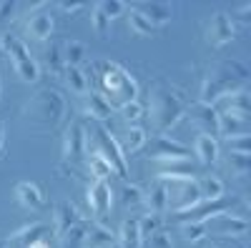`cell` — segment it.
<instances>
[{
  "mask_svg": "<svg viewBox=\"0 0 251 248\" xmlns=\"http://www.w3.org/2000/svg\"><path fill=\"white\" fill-rule=\"evenodd\" d=\"M121 111V115H123V120L128 123V126H133V123H138L141 118H143V106L138 100H133V103H128V106H123V108H118Z\"/></svg>",
  "mask_w": 251,
  "mask_h": 248,
  "instance_id": "obj_40",
  "label": "cell"
},
{
  "mask_svg": "<svg viewBox=\"0 0 251 248\" xmlns=\"http://www.w3.org/2000/svg\"><path fill=\"white\" fill-rule=\"evenodd\" d=\"M181 233H183L186 241L196 243V241H201L208 231H206V223H201V221H191V223H181Z\"/></svg>",
  "mask_w": 251,
  "mask_h": 248,
  "instance_id": "obj_38",
  "label": "cell"
},
{
  "mask_svg": "<svg viewBox=\"0 0 251 248\" xmlns=\"http://www.w3.org/2000/svg\"><path fill=\"white\" fill-rule=\"evenodd\" d=\"M249 80V70L246 66L236 63V60H224L216 63L211 70L206 73L203 86H201V103L214 106V103L234 90H241Z\"/></svg>",
  "mask_w": 251,
  "mask_h": 248,
  "instance_id": "obj_1",
  "label": "cell"
},
{
  "mask_svg": "<svg viewBox=\"0 0 251 248\" xmlns=\"http://www.w3.org/2000/svg\"><path fill=\"white\" fill-rule=\"evenodd\" d=\"M143 203L149 213H156L161 216L166 208H169V196H166V183L163 180H153L149 188L143 191Z\"/></svg>",
  "mask_w": 251,
  "mask_h": 248,
  "instance_id": "obj_23",
  "label": "cell"
},
{
  "mask_svg": "<svg viewBox=\"0 0 251 248\" xmlns=\"http://www.w3.org/2000/svg\"><path fill=\"white\" fill-rule=\"evenodd\" d=\"M100 95L111 103V108H123L138 98L136 78L118 63H100Z\"/></svg>",
  "mask_w": 251,
  "mask_h": 248,
  "instance_id": "obj_3",
  "label": "cell"
},
{
  "mask_svg": "<svg viewBox=\"0 0 251 248\" xmlns=\"http://www.w3.org/2000/svg\"><path fill=\"white\" fill-rule=\"evenodd\" d=\"M3 146H5V123L0 118V153H3Z\"/></svg>",
  "mask_w": 251,
  "mask_h": 248,
  "instance_id": "obj_47",
  "label": "cell"
},
{
  "mask_svg": "<svg viewBox=\"0 0 251 248\" xmlns=\"http://www.w3.org/2000/svg\"><path fill=\"white\" fill-rule=\"evenodd\" d=\"M86 151L98 153L103 160L111 165V171H113L116 176L126 178V173H128V163H126V156L121 153L116 138L108 133V128L103 126V123H98V126L91 131V135H86Z\"/></svg>",
  "mask_w": 251,
  "mask_h": 248,
  "instance_id": "obj_5",
  "label": "cell"
},
{
  "mask_svg": "<svg viewBox=\"0 0 251 248\" xmlns=\"http://www.w3.org/2000/svg\"><path fill=\"white\" fill-rule=\"evenodd\" d=\"M28 248H48V243L43 241V238H40V241H35L33 246H28Z\"/></svg>",
  "mask_w": 251,
  "mask_h": 248,
  "instance_id": "obj_48",
  "label": "cell"
},
{
  "mask_svg": "<svg viewBox=\"0 0 251 248\" xmlns=\"http://www.w3.org/2000/svg\"><path fill=\"white\" fill-rule=\"evenodd\" d=\"M136 8L146 15V20H149L153 28L166 25L174 15V5H169V3H143V5H136Z\"/></svg>",
  "mask_w": 251,
  "mask_h": 248,
  "instance_id": "obj_25",
  "label": "cell"
},
{
  "mask_svg": "<svg viewBox=\"0 0 251 248\" xmlns=\"http://www.w3.org/2000/svg\"><path fill=\"white\" fill-rule=\"evenodd\" d=\"M96 5L108 20H116L121 13H126V3H121V0H103V3H96Z\"/></svg>",
  "mask_w": 251,
  "mask_h": 248,
  "instance_id": "obj_41",
  "label": "cell"
},
{
  "mask_svg": "<svg viewBox=\"0 0 251 248\" xmlns=\"http://www.w3.org/2000/svg\"><path fill=\"white\" fill-rule=\"evenodd\" d=\"M121 203H123V208H128V205H141L143 203V188H138V185H133V183H126L121 188Z\"/></svg>",
  "mask_w": 251,
  "mask_h": 248,
  "instance_id": "obj_36",
  "label": "cell"
},
{
  "mask_svg": "<svg viewBox=\"0 0 251 248\" xmlns=\"http://www.w3.org/2000/svg\"><path fill=\"white\" fill-rule=\"evenodd\" d=\"M88 165H91V173H93V178H96V180H108V176L113 173V171H111V165H108L106 160H103L98 153H91Z\"/></svg>",
  "mask_w": 251,
  "mask_h": 248,
  "instance_id": "obj_37",
  "label": "cell"
},
{
  "mask_svg": "<svg viewBox=\"0 0 251 248\" xmlns=\"http://www.w3.org/2000/svg\"><path fill=\"white\" fill-rule=\"evenodd\" d=\"M236 38V23L234 18H228V13L216 10L206 23V40L211 43L214 48H224L228 45L231 40Z\"/></svg>",
  "mask_w": 251,
  "mask_h": 248,
  "instance_id": "obj_8",
  "label": "cell"
},
{
  "mask_svg": "<svg viewBox=\"0 0 251 248\" xmlns=\"http://www.w3.org/2000/svg\"><path fill=\"white\" fill-rule=\"evenodd\" d=\"M80 221H83V218H80V213H78L75 205H73L71 201H63V203L55 205V211H53V233L60 238L68 228H73V225L80 223Z\"/></svg>",
  "mask_w": 251,
  "mask_h": 248,
  "instance_id": "obj_19",
  "label": "cell"
},
{
  "mask_svg": "<svg viewBox=\"0 0 251 248\" xmlns=\"http://www.w3.org/2000/svg\"><path fill=\"white\" fill-rule=\"evenodd\" d=\"M196 180H199V193H201L203 203L224 198V180L219 176H203V178H196Z\"/></svg>",
  "mask_w": 251,
  "mask_h": 248,
  "instance_id": "obj_28",
  "label": "cell"
},
{
  "mask_svg": "<svg viewBox=\"0 0 251 248\" xmlns=\"http://www.w3.org/2000/svg\"><path fill=\"white\" fill-rule=\"evenodd\" d=\"M15 15V3L13 0H0V23H5Z\"/></svg>",
  "mask_w": 251,
  "mask_h": 248,
  "instance_id": "obj_44",
  "label": "cell"
},
{
  "mask_svg": "<svg viewBox=\"0 0 251 248\" xmlns=\"http://www.w3.org/2000/svg\"><path fill=\"white\" fill-rule=\"evenodd\" d=\"M249 10H251V3H244V5L239 8L236 18H239V20H244V23H249Z\"/></svg>",
  "mask_w": 251,
  "mask_h": 248,
  "instance_id": "obj_46",
  "label": "cell"
},
{
  "mask_svg": "<svg viewBox=\"0 0 251 248\" xmlns=\"http://www.w3.org/2000/svg\"><path fill=\"white\" fill-rule=\"evenodd\" d=\"M143 243L149 246V248H174V241H171V236L166 233V231H158V233L149 236Z\"/></svg>",
  "mask_w": 251,
  "mask_h": 248,
  "instance_id": "obj_43",
  "label": "cell"
},
{
  "mask_svg": "<svg viewBox=\"0 0 251 248\" xmlns=\"http://www.w3.org/2000/svg\"><path fill=\"white\" fill-rule=\"evenodd\" d=\"M0 248H8V241L5 238H0Z\"/></svg>",
  "mask_w": 251,
  "mask_h": 248,
  "instance_id": "obj_49",
  "label": "cell"
},
{
  "mask_svg": "<svg viewBox=\"0 0 251 248\" xmlns=\"http://www.w3.org/2000/svg\"><path fill=\"white\" fill-rule=\"evenodd\" d=\"M216 248H231V246H216Z\"/></svg>",
  "mask_w": 251,
  "mask_h": 248,
  "instance_id": "obj_52",
  "label": "cell"
},
{
  "mask_svg": "<svg viewBox=\"0 0 251 248\" xmlns=\"http://www.w3.org/2000/svg\"><path fill=\"white\" fill-rule=\"evenodd\" d=\"M158 180V178H156ZM166 196H169V208L176 213H186L201 203L199 180L196 178H181V180H163Z\"/></svg>",
  "mask_w": 251,
  "mask_h": 248,
  "instance_id": "obj_7",
  "label": "cell"
},
{
  "mask_svg": "<svg viewBox=\"0 0 251 248\" xmlns=\"http://www.w3.org/2000/svg\"><path fill=\"white\" fill-rule=\"evenodd\" d=\"M156 178L158 180H181V178H196V165L191 158H181V160H163L156 163Z\"/></svg>",
  "mask_w": 251,
  "mask_h": 248,
  "instance_id": "obj_16",
  "label": "cell"
},
{
  "mask_svg": "<svg viewBox=\"0 0 251 248\" xmlns=\"http://www.w3.org/2000/svg\"><path fill=\"white\" fill-rule=\"evenodd\" d=\"M66 115V98L58 90H38L23 106V120L38 131H53Z\"/></svg>",
  "mask_w": 251,
  "mask_h": 248,
  "instance_id": "obj_2",
  "label": "cell"
},
{
  "mask_svg": "<svg viewBox=\"0 0 251 248\" xmlns=\"http://www.w3.org/2000/svg\"><path fill=\"white\" fill-rule=\"evenodd\" d=\"M91 25H93V30H96L98 35H106L108 28H111V20L100 13L98 5H93V10H91Z\"/></svg>",
  "mask_w": 251,
  "mask_h": 248,
  "instance_id": "obj_42",
  "label": "cell"
},
{
  "mask_svg": "<svg viewBox=\"0 0 251 248\" xmlns=\"http://www.w3.org/2000/svg\"><path fill=\"white\" fill-rule=\"evenodd\" d=\"M206 231H214L224 238H241L249 231V221L236 213H219L211 221H206Z\"/></svg>",
  "mask_w": 251,
  "mask_h": 248,
  "instance_id": "obj_12",
  "label": "cell"
},
{
  "mask_svg": "<svg viewBox=\"0 0 251 248\" xmlns=\"http://www.w3.org/2000/svg\"><path fill=\"white\" fill-rule=\"evenodd\" d=\"M113 138H116V135H113ZM116 143H118L121 153L128 156V153L141 151L146 143H149V138H146V131H143V128H138V126H126V128L121 131V135L116 138Z\"/></svg>",
  "mask_w": 251,
  "mask_h": 248,
  "instance_id": "obj_21",
  "label": "cell"
},
{
  "mask_svg": "<svg viewBox=\"0 0 251 248\" xmlns=\"http://www.w3.org/2000/svg\"><path fill=\"white\" fill-rule=\"evenodd\" d=\"M43 60H46V68H48L53 75H60V73H63V68H66V63H63V53H60V48H58V45H53V43H50V48L43 53Z\"/></svg>",
  "mask_w": 251,
  "mask_h": 248,
  "instance_id": "obj_35",
  "label": "cell"
},
{
  "mask_svg": "<svg viewBox=\"0 0 251 248\" xmlns=\"http://www.w3.org/2000/svg\"><path fill=\"white\" fill-rule=\"evenodd\" d=\"M214 108L219 113H228V115H241V118H249L251 115V98H249V90L241 88V90H234L224 98H219L214 103Z\"/></svg>",
  "mask_w": 251,
  "mask_h": 248,
  "instance_id": "obj_14",
  "label": "cell"
},
{
  "mask_svg": "<svg viewBox=\"0 0 251 248\" xmlns=\"http://www.w3.org/2000/svg\"><path fill=\"white\" fill-rule=\"evenodd\" d=\"M86 128L83 123L73 120L71 126L66 128V135H63V158L66 160H78L86 153Z\"/></svg>",
  "mask_w": 251,
  "mask_h": 248,
  "instance_id": "obj_13",
  "label": "cell"
},
{
  "mask_svg": "<svg viewBox=\"0 0 251 248\" xmlns=\"http://www.w3.org/2000/svg\"><path fill=\"white\" fill-rule=\"evenodd\" d=\"M63 78H66V86L71 88V93H75V95H86L88 93V78H86V73H83L80 68L66 66L63 68Z\"/></svg>",
  "mask_w": 251,
  "mask_h": 248,
  "instance_id": "obj_29",
  "label": "cell"
},
{
  "mask_svg": "<svg viewBox=\"0 0 251 248\" xmlns=\"http://www.w3.org/2000/svg\"><path fill=\"white\" fill-rule=\"evenodd\" d=\"M186 115L188 120L199 128L201 135H219V111L214 106H206V103H194V106H186Z\"/></svg>",
  "mask_w": 251,
  "mask_h": 248,
  "instance_id": "obj_10",
  "label": "cell"
},
{
  "mask_svg": "<svg viewBox=\"0 0 251 248\" xmlns=\"http://www.w3.org/2000/svg\"><path fill=\"white\" fill-rule=\"evenodd\" d=\"M80 98H83V103H80V111L86 113L91 120H98V123H106V120H111L113 108H111V103H108L106 98H103L100 93L91 90V93L80 95Z\"/></svg>",
  "mask_w": 251,
  "mask_h": 248,
  "instance_id": "obj_17",
  "label": "cell"
},
{
  "mask_svg": "<svg viewBox=\"0 0 251 248\" xmlns=\"http://www.w3.org/2000/svg\"><path fill=\"white\" fill-rule=\"evenodd\" d=\"M228 153H239V156H249L251 153V138L249 135H234V138H224Z\"/></svg>",
  "mask_w": 251,
  "mask_h": 248,
  "instance_id": "obj_39",
  "label": "cell"
},
{
  "mask_svg": "<svg viewBox=\"0 0 251 248\" xmlns=\"http://www.w3.org/2000/svg\"><path fill=\"white\" fill-rule=\"evenodd\" d=\"M0 55H3V40H0Z\"/></svg>",
  "mask_w": 251,
  "mask_h": 248,
  "instance_id": "obj_50",
  "label": "cell"
},
{
  "mask_svg": "<svg viewBox=\"0 0 251 248\" xmlns=\"http://www.w3.org/2000/svg\"><path fill=\"white\" fill-rule=\"evenodd\" d=\"M0 98H3V83H0Z\"/></svg>",
  "mask_w": 251,
  "mask_h": 248,
  "instance_id": "obj_51",
  "label": "cell"
},
{
  "mask_svg": "<svg viewBox=\"0 0 251 248\" xmlns=\"http://www.w3.org/2000/svg\"><path fill=\"white\" fill-rule=\"evenodd\" d=\"M46 223H30V225H23V228H18L15 233H10V238H5L8 241V246L10 248H28V246H33L35 241H40L46 236Z\"/></svg>",
  "mask_w": 251,
  "mask_h": 248,
  "instance_id": "obj_22",
  "label": "cell"
},
{
  "mask_svg": "<svg viewBox=\"0 0 251 248\" xmlns=\"http://www.w3.org/2000/svg\"><path fill=\"white\" fill-rule=\"evenodd\" d=\"M128 25H131V30L133 33H138V35H153V25L146 20V15L138 10V8H131V13H128Z\"/></svg>",
  "mask_w": 251,
  "mask_h": 248,
  "instance_id": "obj_33",
  "label": "cell"
},
{
  "mask_svg": "<svg viewBox=\"0 0 251 248\" xmlns=\"http://www.w3.org/2000/svg\"><path fill=\"white\" fill-rule=\"evenodd\" d=\"M194 153H196L199 163H203V165H214V163L219 160L221 146H219V140L211 138V135H199V138H196V146H194Z\"/></svg>",
  "mask_w": 251,
  "mask_h": 248,
  "instance_id": "obj_24",
  "label": "cell"
},
{
  "mask_svg": "<svg viewBox=\"0 0 251 248\" xmlns=\"http://www.w3.org/2000/svg\"><path fill=\"white\" fill-rule=\"evenodd\" d=\"M149 156H151V160L163 163V160L191 158V151H188L183 143L171 140L169 135H156V138H151V143H149Z\"/></svg>",
  "mask_w": 251,
  "mask_h": 248,
  "instance_id": "obj_11",
  "label": "cell"
},
{
  "mask_svg": "<svg viewBox=\"0 0 251 248\" xmlns=\"http://www.w3.org/2000/svg\"><path fill=\"white\" fill-rule=\"evenodd\" d=\"M226 168L231 171L234 176L244 178L251 168V158L249 156H239V153H226Z\"/></svg>",
  "mask_w": 251,
  "mask_h": 248,
  "instance_id": "obj_34",
  "label": "cell"
},
{
  "mask_svg": "<svg viewBox=\"0 0 251 248\" xmlns=\"http://www.w3.org/2000/svg\"><path fill=\"white\" fill-rule=\"evenodd\" d=\"M116 236H118L121 248H141L143 246V238L138 233V218H126Z\"/></svg>",
  "mask_w": 251,
  "mask_h": 248,
  "instance_id": "obj_27",
  "label": "cell"
},
{
  "mask_svg": "<svg viewBox=\"0 0 251 248\" xmlns=\"http://www.w3.org/2000/svg\"><path fill=\"white\" fill-rule=\"evenodd\" d=\"M83 241H86V223H75L73 228H68L60 236V246L63 248H83Z\"/></svg>",
  "mask_w": 251,
  "mask_h": 248,
  "instance_id": "obj_31",
  "label": "cell"
},
{
  "mask_svg": "<svg viewBox=\"0 0 251 248\" xmlns=\"http://www.w3.org/2000/svg\"><path fill=\"white\" fill-rule=\"evenodd\" d=\"M58 8H60V10H66L68 15H73V13H78V10L86 8V3H68V0H60Z\"/></svg>",
  "mask_w": 251,
  "mask_h": 248,
  "instance_id": "obj_45",
  "label": "cell"
},
{
  "mask_svg": "<svg viewBox=\"0 0 251 248\" xmlns=\"http://www.w3.org/2000/svg\"><path fill=\"white\" fill-rule=\"evenodd\" d=\"M0 40H3V55L10 58L18 78L23 83H38L40 80V66H38V60L30 55L28 45L13 33H3Z\"/></svg>",
  "mask_w": 251,
  "mask_h": 248,
  "instance_id": "obj_6",
  "label": "cell"
},
{
  "mask_svg": "<svg viewBox=\"0 0 251 248\" xmlns=\"http://www.w3.org/2000/svg\"><path fill=\"white\" fill-rule=\"evenodd\" d=\"M116 243V233L103 223H86V241H83V248H111Z\"/></svg>",
  "mask_w": 251,
  "mask_h": 248,
  "instance_id": "obj_20",
  "label": "cell"
},
{
  "mask_svg": "<svg viewBox=\"0 0 251 248\" xmlns=\"http://www.w3.org/2000/svg\"><path fill=\"white\" fill-rule=\"evenodd\" d=\"M13 193H15V201L23 205L25 211H40V208H43V203H46L40 185L33 183V180H20Z\"/></svg>",
  "mask_w": 251,
  "mask_h": 248,
  "instance_id": "obj_18",
  "label": "cell"
},
{
  "mask_svg": "<svg viewBox=\"0 0 251 248\" xmlns=\"http://www.w3.org/2000/svg\"><path fill=\"white\" fill-rule=\"evenodd\" d=\"M149 113H151V123H153L156 133L163 135L186 115V103L171 88L153 86L149 93Z\"/></svg>",
  "mask_w": 251,
  "mask_h": 248,
  "instance_id": "obj_4",
  "label": "cell"
},
{
  "mask_svg": "<svg viewBox=\"0 0 251 248\" xmlns=\"http://www.w3.org/2000/svg\"><path fill=\"white\" fill-rule=\"evenodd\" d=\"M158 231H163V221H161V216H156V213H146L143 218H138V233H141L143 241L149 238V236H153V233H158Z\"/></svg>",
  "mask_w": 251,
  "mask_h": 248,
  "instance_id": "obj_32",
  "label": "cell"
},
{
  "mask_svg": "<svg viewBox=\"0 0 251 248\" xmlns=\"http://www.w3.org/2000/svg\"><path fill=\"white\" fill-rule=\"evenodd\" d=\"M219 133H221L224 138L249 135V118H241V115H228V113H219Z\"/></svg>",
  "mask_w": 251,
  "mask_h": 248,
  "instance_id": "obj_26",
  "label": "cell"
},
{
  "mask_svg": "<svg viewBox=\"0 0 251 248\" xmlns=\"http://www.w3.org/2000/svg\"><path fill=\"white\" fill-rule=\"evenodd\" d=\"M88 205L91 213L96 216V223H103L111 216V205H113V191L108 180H93L88 185ZM106 225V223H103Z\"/></svg>",
  "mask_w": 251,
  "mask_h": 248,
  "instance_id": "obj_9",
  "label": "cell"
},
{
  "mask_svg": "<svg viewBox=\"0 0 251 248\" xmlns=\"http://www.w3.org/2000/svg\"><path fill=\"white\" fill-rule=\"evenodd\" d=\"M53 28H55V20L50 13H46L43 8H35L28 20H25V33L33 38V40H40V43H46V40L53 35Z\"/></svg>",
  "mask_w": 251,
  "mask_h": 248,
  "instance_id": "obj_15",
  "label": "cell"
},
{
  "mask_svg": "<svg viewBox=\"0 0 251 248\" xmlns=\"http://www.w3.org/2000/svg\"><path fill=\"white\" fill-rule=\"evenodd\" d=\"M83 60H86V43H80V40H66V45H63V63L71 68H80Z\"/></svg>",
  "mask_w": 251,
  "mask_h": 248,
  "instance_id": "obj_30",
  "label": "cell"
}]
</instances>
